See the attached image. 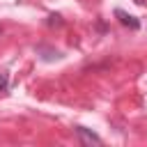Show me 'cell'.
I'll return each instance as SVG.
<instances>
[{"label": "cell", "mask_w": 147, "mask_h": 147, "mask_svg": "<svg viewBox=\"0 0 147 147\" xmlns=\"http://www.w3.org/2000/svg\"><path fill=\"white\" fill-rule=\"evenodd\" d=\"M0 34H2V25H0Z\"/></svg>", "instance_id": "7"}, {"label": "cell", "mask_w": 147, "mask_h": 147, "mask_svg": "<svg viewBox=\"0 0 147 147\" xmlns=\"http://www.w3.org/2000/svg\"><path fill=\"white\" fill-rule=\"evenodd\" d=\"M76 133H78V138H80L85 145H92V142H94V145H101V138H99L94 131H87L85 126H76Z\"/></svg>", "instance_id": "3"}, {"label": "cell", "mask_w": 147, "mask_h": 147, "mask_svg": "<svg viewBox=\"0 0 147 147\" xmlns=\"http://www.w3.org/2000/svg\"><path fill=\"white\" fill-rule=\"evenodd\" d=\"M133 2H136V5H145V0H133Z\"/></svg>", "instance_id": "6"}, {"label": "cell", "mask_w": 147, "mask_h": 147, "mask_svg": "<svg viewBox=\"0 0 147 147\" xmlns=\"http://www.w3.org/2000/svg\"><path fill=\"white\" fill-rule=\"evenodd\" d=\"M34 51H37V55H39L41 60H46V62H53V60H60V57H62V53H60V51H55V48H48L46 44H39Z\"/></svg>", "instance_id": "2"}, {"label": "cell", "mask_w": 147, "mask_h": 147, "mask_svg": "<svg viewBox=\"0 0 147 147\" xmlns=\"http://www.w3.org/2000/svg\"><path fill=\"white\" fill-rule=\"evenodd\" d=\"M46 25H48V28H53V25H62L60 14H51V16H48V21H46Z\"/></svg>", "instance_id": "5"}, {"label": "cell", "mask_w": 147, "mask_h": 147, "mask_svg": "<svg viewBox=\"0 0 147 147\" xmlns=\"http://www.w3.org/2000/svg\"><path fill=\"white\" fill-rule=\"evenodd\" d=\"M9 92V71H0V94H7Z\"/></svg>", "instance_id": "4"}, {"label": "cell", "mask_w": 147, "mask_h": 147, "mask_svg": "<svg viewBox=\"0 0 147 147\" xmlns=\"http://www.w3.org/2000/svg\"><path fill=\"white\" fill-rule=\"evenodd\" d=\"M113 14H115V18H117L124 28H129V30H140V21H138L136 16H131V14H126L124 9H115Z\"/></svg>", "instance_id": "1"}]
</instances>
